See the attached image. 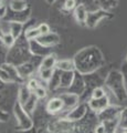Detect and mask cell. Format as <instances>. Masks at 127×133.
Instances as JSON below:
<instances>
[{
  "instance_id": "obj_5",
  "label": "cell",
  "mask_w": 127,
  "mask_h": 133,
  "mask_svg": "<svg viewBox=\"0 0 127 133\" xmlns=\"http://www.w3.org/2000/svg\"><path fill=\"white\" fill-rule=\"evenodd\" d=\"M105 97V91L102 88H95L92 92V98L93 100H100Z\"/></svg>"
},
{
  "instance_id": "obj_6",
  "label": "cell",
  "mask_w": 127,
  "mask_h": 133,
  "mask_svg": "<svg viewBox=\"0 0 127 133\" xmlns=\"http://www.w3.org/2000/svg\"><path fill=\"white\" fill-rule=\"evenodd\" d=\"M41 33L39 31V29H31V30L27 31L26 33V38L27 39H33V38H36L38 36H40Z\"/></svg>"
},
{
  "instance_id": "obj_3",
  "label": "cell",
  "mask_w": 127,
  "mask_h": 133,
  "mask_svg": "<svg viewBox=\"0 0 127 133\" xmlns=\"http://www.w3.org/2000/svg\"><path fill=\"white\" fill-rule=\"evenodd\" d=\"M55 64V56L54 55H51L47 57L46 59L43 60L42 62V66H41V70H50L52 69Z\"/></svg>"
},
{
  "instance_id": "obj_11",
  "label": "cell",
  "mask_w": 127,
  "mask_h": 133,
  "mask_svg": "<svg viewBox=\"0 0 127 133\" xmlns=\"http://www.w3.org/2000/svg\"><path fill=\"white\" fill-rule=\"evenodd\" d=\"M39 82L38 81H36L35 80V79H31V80L29 81V82H28V88H29L30 90H36V89H38L39 88Z\"/></svg>"
},
{
  "instance_id": "obj_4",
  "label": "cell",
  "mask_w": 127,
  "mask_h": 133,
  "mask_svg": "<svg viewBox=\"0 0 127 133\" xmlns=\"http://www.w3.org/2000/svg\"><path fill=\"white\" fill-rule=\"evenodd\" d=\"M75 17H76L77 21H80V22H84L85 21V19L87 18V14H86V11H85L84 6H80V7L76 8Z\"/></svg>"
},
{
  "instance_id": "obj_8",
  "label": "cell",
  "mask_w": 127,
  "mask_h": 133,
  "mask_svg": "<svg viewBox=\"0 0 127 133\" xmlns=\"http://www.w3.org/2000/svg\"><path fill=\"white\" fill-rule=\"evenodd\" d=\"M34 93L36 95V98H39V99H43L47 97V90L42 88V87H39L36 90H34Z\"/></svg>"
},
{
  "instance_id": "obj_1",
  "label": "cell",
  "mask_w": 127,
  "mask_h": 133,
  "mask_svg": "<svg viewBox=\"0 0 127 133\" xmlns=\"http://www.w3.org/2000/svg\"><path fill=\"white\" fill-rule=\"evenodd\" d=\"M64 101L62 98H53L47 104V111L49 113H58L64 107Z\"/></svg>"
},
{
  "instance_id": "obj_9",
  "label": "cell",
  "mask_w": 127,
  "mask_h": 133,
  "mask_svg": "<svg viewBox=\"0 0 127 133\" xmlns=\"http://www.w3.org/2000/svg\"><path fill=\"white\" fill-rule=\"evenodd\" d=\"M38 29H39L41 35H48V33L50 32V27H49V24H47V23H41Z\"/></svg>"
},
{
  "instance_id": "obj_7",
  "label": "cell",
  "mask_w": 127,
  "mask_h": 133,
  "mask_svg": "<svg viewBox=\"0 0 127 133\" xmlns=\"http://www.w3.org/2000/svg\"><path fill=\"white\" fill-rule=\"evenodd\" d=\"M72 66H73L72 63L70 61H68V60L59 62V68L62 69V70H66V71H70V70L72 69Z\"/></svg>"
},
{
  "instance_id": "obj_15",
  "label": "cell",
  "mask_w": 127,
  "mask_h": 133,
  "mask_svg": "<svg viewBox=\"0 0 127 133\" xmlns=\"http://www.w3.org/2000/svg\"><path fill=\"white\" fill-rule=\"evenodd\" d=\"M125 116H126V118H127V109L125 110Z\"/></svg>"
},
{
  "instance_id": "obj_2",
  "label": "cell",
  "mask_w": 127,
  "mask_h": 133,
  "mask_svg": "<svg viewBox=\"0 0 127 133\" xmlns=\"http://www.w3.org/2000/svg\"><path fill=\"white\" fill-rule=\"evenodd\" d=\"M89 105H91V108L93 110H103L104 108L107 105V99H106L105 97L103 99H100V100H91L89 101Z\"/></svg>"
},
{
  "instance_id": "obj_16",
  "label": "cell",
  "mask_w": 127,
  "mask_h": 133,
  "mask_svg": "<svg viewBox=\"0 0 127 133\" xmlns=\"http://www.w3.org/2000/svg\"><path fill=\"white\" fill-rule=\"evenodd\" d=\"M0 6H1V0H0Z\"/></svg>"
},
{
  "instance_id": "obj_13",
  "label": "cell",
  "mask_w": 127,
  "mask_h": 133,
  "mask_svg": "<svg viewBox=\"0 0 127 133\" xmlns=\"http://www.w3.org/2000/svg\"><path fill=\"white\" fill-rule=\"evenodd\" d=\"M75 0H66V1H65V3H64V8L66 10H72L73 8L75 7Z\"/></svg>"
},
{
  "instance_id": "obj_14",
  "label": "cell",
  "mask_w": 127,
  "mask_h": 133,
  "mask_svg": "<svg viewBox=\"0 0 127 133\" xmlns=\"http://www.w3.org/2000/svg\"><path fill=\"white\" fill-rule=\"evenodd\" d=\"M105 127L104 125H102V124H101V125H98L96 129H95V133H105Z\"/></svg>"
},
{
  "instance_id": "obj_12",
  "label": "cell",
  "mask_w": 127,
  "mask_h": 133,
  "mask_svg": "<svg viewBox=\"0 0 127 133\" xmlns=\"http://www.w3.org/2000/svg\"><path fill=\"white\" fill-rule=\"evenodd\" d=\"M13 41H14V37L11 36L10 33H8V35H6L3 37V42H5L7 45H11L13 43Z\"/></svg>"
},
{
  "instance_id": "obj_10",
  "label": "cell",
  "mask_w": 127,
  "mask_h": 133,
  "mask_svg": "<svg viewBox=\"0 0 127 133\" xmlns=\"http://www.w3.org/2000/svg\"><path fill=\"white\" fill-rule=\"evenodd\" d=\"M52 72H53V70L50 69V70H41V78L43 79V80H49V79L51 78L52 76Z\"/></svg>"
}]
</instances>
